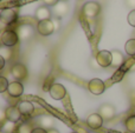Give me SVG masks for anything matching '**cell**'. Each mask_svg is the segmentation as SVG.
Returning a JSON list of instances; mask_svg holds the SVG:
<instances>
[{
	"label": "cell",
	"instance_id": "6da1fadb",
	"mask_svg": "<svg viewBox=\"0 0 135 133\" xmlns=\"http://www.w3.org/2000/svg\"><path fill=\"white\" fill-rule=\"evenodd\" d=\"M19 40H20V38H19L18 33L14 32V31L6 30V31H4L1 34V42H2V45L6 47L16 46L19 42Z\"/></svg>",
	"mask_w": 135,
	"mask_h": 133
},
{
	"label": "cell",
	"instance_id": "7a4b0ae2",
	"mask_svg": "<svg viewBox=\"0 0 135 133\" xmlns=\"http://www.w3.org/2000/svg\"><path fill=\"white\" fill-rule=\"evenodd\" d=\"M82 12L86 18H96L101 13V5L97 1H89L84 4Z\"/></svg>",
	"mask_w": 135,
	"mask_h": 133
},
{
	"label": "cell",
	"instance_id": "3957f363",
	"mask_svg": "<svg viewBox=\"0 0 135 133\" xmlns=\"http://www.w3.org/2000/svg\"><path fill=\"white\" fill-rule=\"evenodd\" d=\"M11 74L16 78L18 81H21V80H26L27 79V75H28V71L27 67H26L24 64L20 63H17L12 66L11 68Z\"/></svg>",
	"mask_w": 135,
	"mask_h": 133
},
{
	"label": "cell",
	"instance_id": "277c9868",
	"mask_svg": "<svg viewBox=\"0 0 135 133\" xmlns=\"http://www.w3.org/2000/svg\"><path fill=\"white\" fill-rule=\"evenodd\" d=\"M96 61H97L98 66L100 67H109L112 66L113 63V56H112V52L109 51H105V49H102L100 51L95 57Z\"/></svg>",
	"mask_w": 135,
	"mask_h": 133
},
{
	"label": "cell",
	"instance_id": "5b68a950",
	"mask_svg": "<svg viewBox=\"0 0 135 133\" xmlns=\"http://www.w3.org/2000/svg\"><path fill=\"white\" fill-rule=\"evenodd\" d=\"M88 90L90 93L95 94V96H100L104 92L105 90V84L104 81H102L98 78H95V79H91L90 81L88 82Z\"/></svg>",
	"mask_w": 135,
	"mask_h": 133
},
{
	"label": "cell",
	"instance_id": "8992f818",
	"mask_svg": "<svg viewBox=\"0 0 135 133\" xmlns=\"http://www.w3.org/2000/svg\"><path fill=\"white\" fill-rule=\"evenodd\" d=\"M37 31L40 35L43 37H47V35H51L55 32V27H54V23L52 20H43L39 21L37 25Z\"/></svg>",
	"mask_w": 135,
	"mask_h": 133
},
{
	"label": "cell",
	"instance_id": "52a82bcc",
	"mask_svg": "<svg viewBox=\"0 0 135 133\" xmlns=\"http://www.w3.org/2000/svg\"><path fill=\"white\" fill-rule=\"evenodd\" d=\"M49 93H50V96H51V98L55 99V100H62V99L66 96V90L62 84L55 82L49 88Z\"/></svg>",
	"mask_w": 135,
	"mask_h": 133
},
{
	"label": "cell",
	"instance_id": "ba28073f",
	"mask_svg": "<svg viewBox=\"0 0 135 133\" xmlns=\"http://www.w3.org/2000/svg\"><path fill=\"white\" fill-rule=\"evenodd\" d=\"M98 114L103 118V120H110L115 117L116 114V110L112 104H103L98 108Z\"/></svg>",
	"mask_w": 135,
	"mask_h": 133
},
{
	"label": "cell",
	"instance_id": "9c48e42d",
	"mask_svg": "<svg viewBox=\"0 0 135 133\" xmlns=\"http://www.w3.org/2000/svg\"><path fill=\"white\" fill-rule=\"evenodd\" d=\"M18 18V14L14 9L12 8H4L0 12V20L5 24V25H9V24L14 23Z\"/></svg>",
	"mask_w": 135,
	"mask_h": 133
},
{
	"label": "cell",
	"instance_id": "30bf717a",
	"mask_svg": "<svg viewBox=\"0 0 135 133\" xmlns=\"http://www.w3.org/2000/svg\"><path fill=\"white\" fill-rule=\"evenodd\" d=\"M86 125L91 130H98L103 125V118L98 113H93L86 118Z\"/></svg>",
	"mask_w": 135,
	"mask_h": 133
},
{
	"label": "cell",
	"instance_id": "8fae6325",
	"mask_svg": "<svg viewBox=\"0 0 135 133\" xmlns=\"http://www.w3.org/2000/svg\"><path fill=\"white\" fill-rule=\"evenodd\" d=\"M7 92H8V94L11 97H13V98H18V97H20L21 94H23L24 86H23V84H21L20 81L14 80V81L9 82V86H8Z\"/></svg>",
	"mask_w": 135,
	"mask_h": 133
},
{
	"label": "cell",
	"instance_id": "7c38bea8",
	"mask_svg": "<svg viewBox=\"0 0 135 133\" xmlns=\"http://www.w3.org/2000/svg\"><path fill=\"white\" fill-rule=\"evenodd\" d=\"M5 113H6V119L12 123L19 121L21 115H23L20 113V111H19L18 106H9V107H7L5 110Z\"/></svg>",
	"mask_w": 135,
	"mask_h": 133
},
{
	"label": "cell",
	"instance_id": "4fadbf2b",
	"mask_svg": "<svg viewBox=\"0 0 135 133\" xmlns=\"http://www.w3.org/2000/svg\"><path fill=\"white\" fill-rule=\"evenodd\" d=\"M69 13V5L65 1H59L56 6H54V14L56 18L61 19Z\"/></svg>",
	"mask_w": 135,
	"mask_h": 133
},
{
	"label": "cell",
	"instance_id": "5bb4252c",
	"mask_svg": "<svg viewBox=\"0 0 135 133\" xmlns=\"http://www.w3.org/2000/svg\"><path fill=\"white\" fill-rule=\"evenodd\" d=\"M18 108H19L21 114L25 115V117H28V115H31L33 112H35V106H33V104L28 100L20 101V103L18 104Z\"/></svg>",
	"mask_w": 135,
	"mask_h": 133
},
{
	"label": "cell",
	"instance_id": "9a60e30c",
	"mask_svg": "<svg viewBox=\"0 0 135 133\" xmlns=\"http://www.w3.org/2000/svg\"><path fill=\"white\" fill-rule=\"evenodd\" d=\"M35 15L39 21L50 20V19H51V11H50V8L47 6L43 5V6H39L37 9H36Z\"/></svg>",
	"mask_w": 135,
	"mask_h": 133
},
{
	"label": "cell",
	"instance_id": "2e32d148",
	"mask_svg": "<svg viewBox=\"0 0 135 133\" xmlns=\"http://www.w3.org/2000/svg\"><path fill=\"white\" fill-rule=\"evenodd\" d=\"M19 38L23 40H28L33 35V28L30 25H21L17 31Z\"/></svg>",
	"mask_w": 135,
	"mask_h": 133
},
{
	"label": "cell",
	"instance_id": "e0dca14e",
	"mask_svg": "<svg viewBox=\"0 0 135 133\" xmlns=\"http://www.w3.org/2000/svg\"><path fill=\"white\" fill-rule=\"evenodd\" d=\"M112 56H113L112 66H114V67H120L124 63V57L120 51H112Z\"/></svg>",
	"mask_w": 135,
	"mask_h": 133
},
{
	"label": "cell",
	"instance_id": "ac0fdd59",
	"mask_svg": "<svg viewBox=\"0 0 135 133\" xmlns=\"http://www.w3.org/2000/svg\"><path fill=\"white\" fill-rule=\"evenodd\" d=\"M39 124L43 129L45 130H50V129H54V118L50 117V115H43L42 118L39 119Z\"/></svg>",
	"mask_w": 135,
	"mask_h": 133
},
{
	"label": "cell",
	"instance_id": "d6986e66",
	"mask_svg": "<svg viewBox=\"0 0 135 133\" xmlns=\"http://www.w3.org/2000/svg\"><path fill=\"white\" fill-rule=\"evenodd\" d=\"M16 129H17L16 123H12V121H9V120H6L1 126V130L4 133H13L16 131Z\"/></svg>",
	"mask_w": 135,
	"mask_h": 133
},
{
	"label": "cell",
	"instance_id": "ffe728a7",
	"mask_svg": "<svg viewBox=\"0 0 135 133\" xmlns=\"http://www.w3.org/2000/svg\"><path fill=\"white\" fill-rule=\"evenodd\" d=\"M124 49H126V53L128 56H135V39H129L124 45Z\"/></svg>",
	"mask_w": 135,
	"mask_h": 133
},
{
	"label": "cell",
	"instance_id": "44dd1931",
	"mask_svg": "<svg viewBox=\"0 0 135 133\" xmlns=\"http://www.w3.org/2000/svg\"><path fill=\"white\" fill-rule=\"evenodd\" d=\"M124 126H126L127 131L131 133H135V115H131L126 119L124 121Z\"/></svg>",
	"mask_w": 135,
	"mask_h": 133
},
{
	"label": "cell",
	"instance_id": "7402d4cb",
	"mask_svg": "<svg viewBox=\"0 0 135 133\" xmlns=\"http://www.w3.org/2000/svg\"><path fill=\"white\" fill-rule=\"evenodd\" d=\"M32 131L33 129L31 127V125L28 123H23L17 129V133H32Z\"/></svg>",
	"mask_w": 135,
	"mask_h": 133
},
{
	"label": "cell",
	"instance_id": "603a6c76",
	"mask_svg": "<svg viewBox=\"0 0 135 133\" xmlns=\"http://www.w3.org/2000/svg\"><path fill=\"white\" fill-rule=\"evenodd\" d=\"M8 86H9V82L7 80V78L2 77L0 75V93H4L8 90Z\"/></svg>",
	"mask_w": 135,
	"mask_h": 133
},
{
	"label": "cell",
	"instance_id": "cb8c5ba5",
	"mask_svg": "<svg viewBox=\"0 0 135 133\" xmlns=\"http://www.w3.org/2000/svg\"><path fill=\"white\" fill-rule=\"evenodd\" d=\"M128 24L131 26L135 27V9L131 11V13L128 14Z\"/></svg>",
	"mask_w": 135,
	"mask_h": 133
},
{
	"label": "cell",
	"instance_id": "d4e9b609",
	"mask_svg": "<svg viewBox=\"0 0 135 133\" xmlns=\"http://www.w3.org/2000/svg\"><path fill=\"white\" fill-rule=\"evenodd\" d=\"M52 20V23H54V27H55V32H58L59 30H61V20H59L58 18H56V16H55L54 19H51Z\"/></svg>",
	"mask_w": 135,
	"mask_h": 133
},
{
	"label": "cell",
	"instance_id": "484cf974",
	"mask_svg": "<svg viewBox=\"0 0 135 133\" xmlns=\"http://www.w3.org/2000/svg\"><path fill=\"white\" fill-rule=\"evenodd\" d=\"M59 1H61V0H43L45 6H56Z\"/></svg>",
	"mask_w": 135,
	"mask_h": 133
},
{
	"label": "cell",
	"instance_id": "4316f807",
	"mask_svg": "<svg viewBox=\"0 0 135 133\" xmlns=\"http://www.w3.org/2000/svg\"><path fill=\"white\" fill-rule=\"evenodd\" d=\"M32 133H47V130L43 129V127H35Z\"/></svg>",
	"mask_w": 135,
	"mask_h": 133
},
{
	"label": "cell",
	"instance_id": "83f0119b",
	"mask_svg": "<svg viewBox=\"0 0 135 133\" xmlns=\"http://www.w3.org/2000/svg\"><path fill=\"white\" fill-rule=\"evenodd\" d=\"M5 61H6V60H5V58L1 56V54H0V71L5 67Z\"/></svg>",
	"mask_w": 135,
	"mask_h": 133
},
{
	"label": "cell",
	"instance_id": "f1b7e54d",
	"mask_svg": "<svg viewBox=\"0 0 135 133\" xmlns=\"http://www.w3.org/2000/svg\"><path fill=\"white\" fill-rule=\"evenodd\" d=\"M5 118H6V113H5V110H2V108L0 107V121H2Z\"/></svg>",
	"mask_w": 135,
	"mask_h": 133
},
{
	"label": "cell",
	"instance_id": "f546056e",
	"mask_svg": "<svg viewBox=\"0 0 135 133\" xmlns=\"http://www.w3.org/2000/svg\"><path fill=\"white\" fill-rule=\"evenodd\" d=\"M126 4L129 7H135V0H126Z\"/></svg>",
	"mask_w": 135,
	"mask_h": 133
},
{
	"label": "cell",
	"instance_id": "4dcf8cb0",
	"mask_svg": "<svg viewBox=\"0 0 135 133\" xmlns=\"http://www.w3.org/2000/svg\"><path fill=\"white\" fill-rule=\"evenodd\" d=\"M47 133H59V132L56 129H50V130H47Z\"/></svg>",
	"mask_w": 135,
	"mask_h": 133
},
{
	"label": "cell",
	"instance_id": "1f68e13d",
	"mask_svg": "<svg viewBox=\"0 0 135 133\" xmlns=\"http://www.w3.org/2000/svg\"><path fill=\"white\" fill-rule=\"evenodd\" d=\"M4 27H5V24L2 23L1 20H0V31H1V30H4Z\"/></svg>",
	"mask_w": 135,
	"mask_h": 133
},
{
	"label": "cell",
	"instance_id": "d6a6232c",
	"mask_svg": "<svg viewBox=\"0 0 135 133\" xmlns=\"http://www.w3.org/2000/svg\"><path fill=\"white\" fill-rule=\"evenodd\" d=\"M61 1H65V2H66V1H68V0H61Z\"/></svg>",
	"mask_w": 135,
	"mask_h": 133
},
{
	"label": "cell",
	"instance_id": "836d02e7",
	"mask_svg": "<svg viewBox=\"0 0 135 133\" xmlns=\"http://www.w3.org/2000/svg\"><path fill=\"white\" fill-rule=\"evenodd\" d=\"M71 133H77V132H71Z\"/></svg>",
	"mask_w": 135,
	"mask_h": 133
},
{
	"label": "cell",
	"instance_id": "e575fe53",
	"mask_svg": "<svg viewBox=\"0 0 135 133\" xmlns=\"http://www.w3.org/2000/svg\"><path fill=\"white\" fill-rule=\"evenodd\" d=\"M112 133H116V132H112Z\"/></svg>",
	"mask_w": 135,
	"mask_h": 133
}]
</instances>
